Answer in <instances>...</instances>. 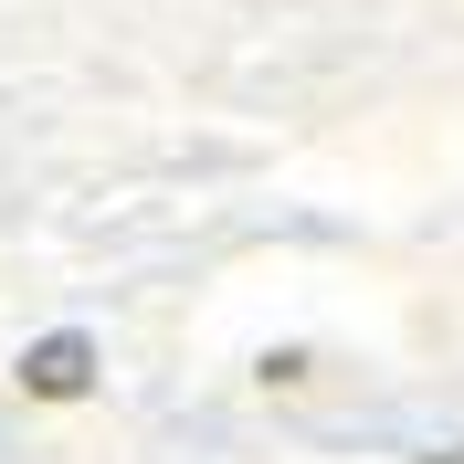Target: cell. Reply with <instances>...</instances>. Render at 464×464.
Listing matches in <instances>:
<instances>
[{
  "label": "cell",
  "instance_id": "6da1fadb",
  "mask_svg": "<svg viewBox=\"0 0 464 464\" xmlns=\"http://www.w3.org/2000/svg\"><path fill=\"white\" fill-rule=\"evenodd\" d=\"M11 380H22V401H85V391H95V338H85V327H53V338L22 348Z\"/></svg>",
  "mask_w": 464,
  "mask_h": 464
}]
</instances>
